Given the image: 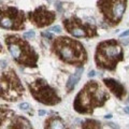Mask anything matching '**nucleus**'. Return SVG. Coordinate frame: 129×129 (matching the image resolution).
I'll return each mask as SVG.
<instances>
[{
    "instance_id": "nucleus-1",
    "label": "nucleus",
    "mask_w": 129,
    "mask_h": 129,
    "mask_svg": "<svg viewBox=\"0 0 129 129\" xmlns=\"http://www.w3.org/2000/svg\"><path fill=\"white\" fill-rule=\"evenodd\" d=\"M109 98L108 91L97 81H89L76 95L73 108L80 114H91L96 108L103 107Z\"/></svg>"
},
{
    "instance_id": "nucleus-2",
    "label": "nucleus",
    "mask_w": 129,
    "mask_h": 129,
    "mask_svg": "<svg viewBox=\"0 0 129 129\" xmlns=\"http://www.w3.org/2000/svg\"><path fill=\"white\" fill-rule=\"evenodd\" d=\"M51 51L62 62L83 67L87 61V52L80 41L70 37H58L52 43Z\"/></svg>"
},
{
    "instance_id": "nucleus-3",
    "label": "nucleus",
    "mask_w": 129,
    "mask_h": 129,
    "mask_svg": "<svg viewBox=\"0 0 129 129\" xmlns=\"http://www.w3.org/2000/svg\"><path fill=\"white\" fill-rule=\"evenodd\" d=\"M8 51L14 61L27 68H37L39 55L26 39L17 35H8L5 38Z\"/></svg>"
},
{
    "instance_id": "nucleus-4",
    "label": "nucleus",
    "mask_w": 129,
    "mask_h": 129,
    "mask_svg": "<svg viewBox=\"0 0 129 129\" xmlns=\"http://www.w3.org/2000/svg\"><path fill=\"white\" fill-rule=\"evenodd\" d=\"M122 60H124V51L116 40H107L97 45L95 61L100 69L114 71Z\"/></svg>"
},
{
    "instance_id": "nucleus-5",
    "label": "nucleus",
    "mask_w": 129,
    "mask_h": 129,
    "mask_svg": "<svg viewBox=\"0 0 129 129\" xmlns=\"http://www.w3.org/2000/svg\"><path fill=\"white\" fill-rule=\"evenodd\" d=\"M24 86L13 69H8L0 74V99L15 102L24 95Z\"/></svg>"
},
{
    "instance_id": "nucleus-6",
    "label": "nucleus",
    "mask_w": 129,
    "mask_h": 129,
    "mask_svg": "<svg viewBox=\"0 0 129 129\" xmlns=\"http://www.w3.org/2000/svg\"><path fill=\"white\" fill-rule=\"evenodd\" d=\"M97 7L109 26H115L122 21L127 8V0H98Z\"/></svg>"
},
{
    "instance_id": "nucleus-7",
    "label": "nucleus",
    "mask_w": 129,
    "mask_h": 129,
    "mask_svg": "<svg viewBox=\"0 0 129 129\" xmlns=\"http://www.w3.org/2000/svg\"><path fill=\"white\" fill-rule=\"evenodd\" d=\"M27 16L22 10L11 6H0V28L7 30H23Z\"/></svg>"
},
{
    "instance_id": "nucleus-8",
    "label": "nucleus",
    "mask_w": 129,
    "mask_h": 129,
    "mask_svg": "<svg viewBox=\"0 0 129 129\" xmlns=\"http://www.w3.org/2000/svg\"><path fill=\"white\" fill-rule=\"evenodd\" d=\"M28 88L32 97L44 106H56L61 101L57 91L48 85L46 81L43 79H38L35 82L29 83Z\"/></svg>"
},
{
    "instance_id": "nucleus-9",
    "label": "nucleus",
    "mask_w": 129,
    "mask_h": 129,
    "mask_svg": "<svg viewBox=\"0 0 129 129\" xmlns=\"http://www.w3.org/2000/svg\"><path fill=\"white\" fill-rule=\"evenodd\" d=\"M63 27L73 38H94L98 37L97 27L90 23H85L76 16L63 19Z\"/></svg>"
},
{
    "instance_id": "nucleus-10",
    "label": "nucleus",
    "mask_w": 129,
    "mask_h": 129,
    "mask_svg": "<svg viewBox=\"0 0 129 129\" xmlns=\"http://www.w3.org/2000/svg\"><path fill=\"white\" fill-rule=\"evenodd\" d=\"M28 18L32 25L38 28H43L50 26L55 21L56 13L53 11H50L45 6H40L35 11L28 13Z\"/></svg>"
},
{
    "instance_id": "nucleus-11",
    "label": "nucleus",
    "mask_w": 129,
    "mask_h": 129,
    "mask_svg": "<svg viewBox=\"0 0 129 129\" xmlns=\"http://www.w3.org/2000/svg\"><path fill=\"white\" fill-rule=\"evenodd\" d=\"M103 84L106 85L109 89L111 90V92L115 97H117L118 99L122 100L124 98V96L126 95V89L122 83H119L118 81H115L113 79H104Z\"/></svg>"
},
{
    "instance_id": "nucleus-12",
    "label": "nucleus",
    "mask_w": 129,
    "mask_h": 129,
    "mask_svg": "<svg viewBox=\"0 0 129 129\" xmlns=\"http://www.w3.org/2000/svg\"><path fill=\"white\" fill-rule=\"evenodd\" d=\"M44 129H70L59 116H51L44 123Z\"/></svg>"
},
{
    "instance_id": "nucleus-13",
    "label": "nucleus",
    "mask_w": 129,
    "mask_h": 129,
    "mask_svg": "<svg viewBox=\"0 0 129 129\" xmlns=\"http://www.w3.org/2000/svg\"><path fill=\"white\" fill-rule=\"evenodd\" d=\"M14 111L8 107H2L0 106V129H1L6 124L9 125L11 119L14 117Z\"/></svg>"
},
{
    "instance_id": "nucleus-14",
    "label": "nucleus",
    "mask_w": 129,
    "mask_h": 129,
    "mask_svg": "<svg viewBox=\"0 0 129 129\" xmlns=\"http://www.w3.org/2000/svg\"><path fill=\"white\" fill-rule=\"evenodd\" d=\"M83 72H84V67H79L78 69L75 70L74 73L71 74L69 76V79H68V82H67V85H66L68 91L73 90V88L75 87V85L78 84V82H79L80 79H81V76H82Z\"/></svg>"
},
{
    "instance_id": "nucleus-15",
    "label": "nucleus",
    "mask_w": 129,
    "mask_h": 129,
    "mask_svg": "<svg viewBox=\"0 0 129 129\" xmlns=\"http://www.w3.org/2000/svg\"><path fill=\"white\" fill-rule=\"evenodd\" d=\"M101 123L96 119H90L88 118L84 120L82 124V129H101Z\"/></svg>"
},
{
    "instance_id": "nucleus-16",
    "label": "nucleus",
    "mask_w": 129,
    "mask_h": 129,
    "mask_svg": "<svg viewBox=\"0 0 129 129\" xmlns=\"http://www.w3.org/2000/svg\"><path fill=\"white\" fill-rule=\"evenodd\" d=\"M35 31L34 30H30V31H28V32H25V34L23 35V37L25 38V39H34L35 38Z\"/></svg>"
},
{
    "instance_id": "nucleus-17",
    "label": "nucleus",
    "mask_w": 129,
    "mask_h": 129,
    "mask_svg": "<svg viewBox=\"0 0 129 129\" xmlns=\"http://www.w3.org/2000/svg\"><path fill=\"white\" fill-rule=\"evenodd\" d=\"M50 30H51V31H53V32H57V34H60V32H61V27L58 26V25H56V26L51 27V28H50Z\"/></svg>"
},
{
    "instance_id": "nucleus-18",
    "label": "nucleus",
    "mask_w": 129,
    "mask_h": 129,
    "mask_svg": "<svg viewBox=\"0 0 129 129\" xmlns=\"http://www.w3.org/2000/svg\"><path fill=\"white\" fill-rule=\"evenodd\" d=\"M18 108L21 109V110L27 111V110H28V109H29L30 107H29V104H28V103H26V102H23V103H21V104H19V106H18Z\"/></svg>"
},
{
    "instance_id": "nucleus-19",
    "label": "nucleus",
    "mask_w": 129,
    "mask_h": 129,
    "mask_svg": "<svg viewBox=\"0 0 129 129\" xmlns=\"http://www.w3.org/2000/svg\"><path fill=\"white\" fill-rule=\"evenodd\" d=\"M42 37H45V38L50 39V40H53V39H55V38H54V36L52 35L51 32H42Z\"/></svg>"
},
{
    "instance_id": "nucleus-20",
    "label": "nucleus",
    "mask_w": 129,
    "mask_h": 129,
    "mask_svg": "<svg viewBox=\"0 0 129 129\" xmlns=\"http://www.w3.org/2000/svg\"><path fill=\"white\" fill-rule=\"evenodd\" d=\"M128 36H129V30H126V31H124L123 34H120L119 37L120 38H124V37H128Z\"/></svg>"
},
{
    "instance_id": "nucleus-21",
    "label": "nucleus",
    "mask_w": 129,
    "mask_h": 129,
    "mask_svg": "<svg viewBox=\"0 0 129 129\" xmlns=\"http://www.w3.org/2000/svg\"><path fill=\"white\" fill-rule=\"evenodd\" d=\"M96 75V72L94 70H91L89 71V73H88V78H92V76H95Z\"/></svg>"
},
{
    "instance_id": "nucleus-22",
    "label": "nucleus",
    "mask_w": 129,
    "mask_h": 129,
    "mask_svg": "<svg viewBox=\"0 0 129 129\" xmlns=\"http://www.w3.org/2000/svg\"><path fill=\"white\" fill-rule=\"evenodd\" d=\"M45 111H43V110H41V111H39V115H44V114H45Z\"/></svg>"
},
{
    "instance_id": "nucleus-23",
    "label": "nucleus",
    "mask_w": 129,
    "mask_h": 129,
    "mask_svg": "<svg viewBox=\"0 0 129 129\" xmlns=\"http://www.w3.org/2000/svg\"><path fill=\"white\" fill-rule=\"evenodd\" d=\"M124 111L126 112L127 114H129V108H128V107H126V108H125V109H124Z\"/></svg>"
},
{
    "instance_id": "nucleus-24",
    "label": "nucleus",
    "mask_w": 129,
    "mask_h": 129,
    "mask_svg": "<svg viewBox=\"0 0 129 129\" xmlns=\"http://www.w3.org/2000/svg\"><path fill=\"white\" fill-rule=\"evenodd\" d=\"M111 117H112V115H111V114H108V115L104 116V118H107V119H108V118H111Z\"/></svg>"
},
{
    "instance_id": "nucleus-25",
    "label": "nucleus",
    "mask_w": 129,
    "mask_h": 129,
    "mask_svg": "<svg viewBox=\"0 0 129 129\" xmlns=\"http://www.w3.org/2000/svg\"><path fill=\"white\" fill-rule=\"evenodd\" d=\"M0 52H3V47H2L1 44H0Z\"/></svg>"
},
{
    "instance_id": "nucleus-26",
    "label": "nucleus",
    "mask_w": 129,
    "mask_h": 129,
    "mask_svg": "<svg viewBox=\"0 0 129 129\" xmlns=\"http://www.w3.org/2000/svg\"><path fill=\"white\" fill-rule=\"evenodd\" d=\"M128 101H129V99H128Z\"/></svg>"
}]
</instances>
